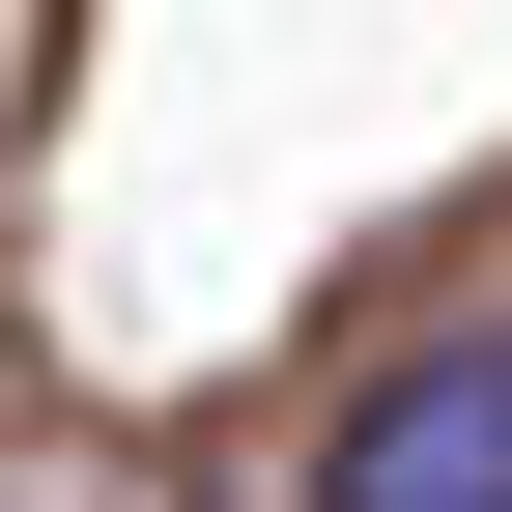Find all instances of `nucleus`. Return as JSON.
Here are the masks:
<instances>
[{
	"instance_id": "nucleus-1",
	"label": "nucleus",
	"mask_w": 512,
	"mask_h": 512,
	"mask_svg": "<svg viewBox=\"0 0 512 512\" xmlns=\"http://www.w3.org/2000/svg\"><path fill=\"white\" fill-rule=\"evenodd\" d=\"M313 512H512V313H427V342L313 427Z\"/></svg>"
}]
</instances>
